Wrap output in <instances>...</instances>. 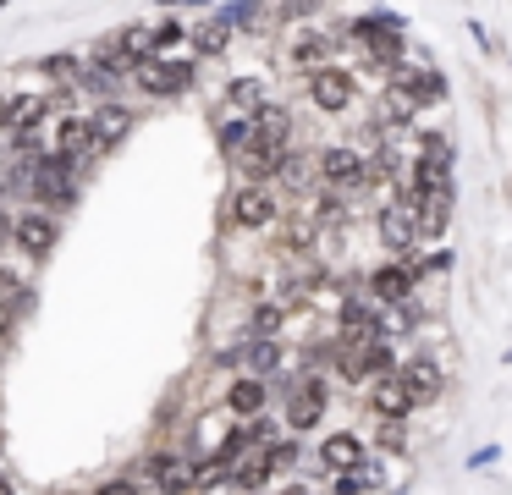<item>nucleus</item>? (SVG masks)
Masks as SVG:
<instances>
[{
	"label": "nucleus",
	"mask_w": 512,
	"mask_h": 495,
	"mask_svg": "<svg viewBox=\"0 0 512 495\" xmlns=\"http://www.w3.org/2000/svg\"><path fill=\"white\" fill-rule=\"evenodd\" d=\"M347 39L364 50V61L375 66V72L408 61V22L391 17V11H375V17H347Z\"/></svg>",
	"instance_id": "1"
},
{
	"label": "nucleus",
	"mask_w": 512,
	"mask_h": 495,
	"mask_svg": "<svg viewBox=\"0 0 512 495\" xmlns=\"http://www.w3.org/2000/svg\"><path fill=\"white\" fill-rule=\"evenodd\" d=\"M397 369H402V358H397L391 341H342V336H336L331 374H336V380H347L358 396H364L380 374H397Z\"/></svg>",
	"instance_id": "2"
},
{
	"label": "nucleus",
	"mask_w": 512,
	"mask_h": 495,
	"mask_svg": "<svg viewBox=\"0 0 512 495\" xmlns=\"http://www.w3.org/2000/svg\"><path fill=\"white\" fill-rule=\"evenodd\" d=\"M314 171H320V187H331V193H358V187H375V154L358 149L353 138L325 143L314 154Z\"/></svg>",
	"instance_id": "3"
},
{
	"label": "nucleus",
	"mask_w": 512,
	"mask_h": 495,
	"mask_svg": "<svg viewBox=\"0 0 512 495\" xmlns=\"http://www.w3.org/2000/svg\"><path fill=\"white\" fill-rule=\"evenodd\" d=\"M375 226H380V248H386L391 259H397V264H419V253H424V231H419V220H413L408 193H402V187L375 209Z\"/></svg>",
	"instance_id": "4"
},
{
	"label": "nucleus",
	"mask_w": 512,
	"mask_h": 495,
	"mask_svg": "<svg viewBox=\"0 0 512 495\" xmlns=\"http://www.w3.org/2000/svg\"><path fill=\"white\" fill-rule=\"evenodd\" d=\"M281 215H287L281 187L237 182L232 198H226V226H232V231H270V226H281Z\"/></svg>",
	"instance_id": "5"
},
{
	"label": "nucleus",
	"mask_w": 512,
	"mask_h": 495,
	"mask_svg": "<svg viewBox=\"0 0 512 495\" xmlns=\"http://www.w3.org/2000/svg\"><path fill=\"white\" fill-rule=\"evenodd\" d=\"M199 83V55H155L133 72V88L144 99H182Z\"/></svg>",
	"instance_id": "6"
},
{
	"label": "nucleus",
	"mask_w": 512,
	"mask_h": 495,
	"mask_svg": "<svg viewBox=\"0 0 512 495\" xmlns=\"http://www.w3.org/2000/svg\"><path fill=\"white\" fill-rule=\"evenodd\" d=\"M199 468L204 462L188 451H155L133 468V479H149L160 495H199Z\"/></svg>",
	"instance_id": "7"
},
{
	"label": "nucleus",
	"mask_w": 512,
	"mask_h": 495,
	"mask_svg": "<svg viewBox=\"0 0 512 495\" xmlns=\"http://www.w3.org/2000/svg\"><path fill=\"white\" fill-rule=\"evenodd\" d=\"M369 457H375V446H369L358 429H325L320 446H314V473H320V479H336V473L364 468Z\"/></svg>",
	"instance_id": "8"
},
{
	"label": "nucleus",
	"mask_w": 512,
	"mask_h": 495,
	"mask_svg": "<svg viewBox=\"0 0 512 495\" xmlns=\"http://www.w3.org/2000/svg\"><path fill=\"white\" fill-rule=\"evenodd\" d=\"M303 94L320 116H347L358 105V72L353 66H325V72L303 77Z\"/></svg>",
	"instance_id": "9"
},
{
	"label": "nucleus",
	"mask_w": 512,
	"mask_h": 495,
	"mask_svg": "<svg viewBox=\"0 0 512 495\" xmlns=\"http://www.w3.org/2000/svg\"><path fill=\"white\" fill-rule=\"evenodd\" d=\"M364 292L375 297L380 308H408V303H419L424 281H419V270H413V264L386 259V264H375V270L364 275Z\"/></svg>",
	"instance_id": "10"
},
{
	"label": "nucleus",
	"mask_w": 512,
	"mask_h": 495,
	"mask_svg": "<svg viewBox=\"0 0 512 495\" xmlns=\"http://www.w3.org/2000/svg\"><path fill=\"white\" fill-rule=\"evenodd\" d=\"M336 336L342 341H386V308L369 292H342V303H336Z\"/></svg>",
	"instance_id": "11"
},
{
	"label": "nucleus",
	"mask_w": 512,
	"mask_h": 495,
	"mask_svg": "<svg viewBox=\"0 0 512 495\" xmlns=\"http://www.w3.org/2000/svg\"><path fill=\"white\" fill-rule=\"evenodd\" d=\"M287 160H292L287 143H265V138H254V143H248V149L232 160V171H237V182L276 187V182H281V171H287Z\"/></svg>",
	"instance_id": "12"
},
{
	"label": "nucleus",
	"mask_w": 512,
	"mask_h": 495,
	"mask_svg": "<svg viewBox=\"0 0 512 495\" xmlns=\"http://www.w3.org/2000/svg\"><path fill=\"white\" fill-rule=\"evenodd\" d=\"M56 242H61V220L56 215H45V209H23V215H12V248L17 253L45 259Z\"/></svg>",
	"instance_id": "13"
},
{
	"label": "nucleus",
	"mask_w": 512,
	"mask_h": 495,
	"mask_svg": "<svg viewBox=\"0 0 512 495\" xmlns=\"http://www.w3.org/2000/svg\"><path fill=\"white\" fill-rule=\"evenodd\" d=\"M397 374H402V385H408L413 407H430V402L446 396V369H441V358H430V352H408Z\"/></svg>",
	"instance_id": "14"
},
{
	"label": "nucleus",
	"mask_w": 512,
	"mask_h": 495,
	"mask_svg": "<svg viewBox=\"0 0 512 495\" xmlns=\"http://www.w3.org/2000/svg\"><path fill=\"white\" fill-rule=\"evenodd\" d=\"M270 396H276V385L270 380H259V374H232L226 380V413L232 418H265L270 413Z\"/></svg>",
	"instance_id": "15"
},
{
	"label": "nucleus",
	"mask_w": 512,
	"mask_h": 495,
	"mask_svg": "<svg viewBox=\"0 0 512 495\" xmlns=\"http://www.w3.org/2000/svg\"><path fill=\"white\" fill-rule=\"evenodd\" d=\"M452 204H457V187H441V193H408V209L419 220L424 242H441L446 226H452Z\"/></svg>",
	"instance_id": "16"
},
{
	"label": "nucleus",
	"mask_w": 512,
	"mask_h": 495,
	"mask_svg": "<svg viewBox=\"0 0 512 495\" xmlns=\"http://www.w3.org/2000/svg\"><path fill=\"white\" fill-rule=\"evenodd\" d=\"M83 116H89V132H94V149L100 154H111L133 132V105H122V99H105V105L83 110Z\"/></svg>",
	"instance_id": "17"
},
{
	"label": "nucleus",
	"mask_w": 512,
	"mask_h": 495,
	"mask_svg": "<svg viewBox=\"0 0 512 495\" xmlns=\"http://www.w3.org/2000/svg\"><path fill=\"white\" fill-rule=\"evenodd\" d=\"M364 402H369L375 418H397V424H408V413H419L413 396H408V385H402V374H380V380L364 391Z\"/></svg>",
	"instance_id": "18"
},
{
	"label": "nucleus",
	"mask_w": 512,
	"mask_h": 495,
	"mask_svg": "<svg viewBox=\"0 0 512 495\" xmlns=\"http://www.w3.org/2000/svg\"><path fill=\"white\" fill-rule=\"evenodd\" d=\"M270 83L259 72H243V77H226V88H221V110H237V116H259V110L270 105Z\"/></svg>",
	"instance_id": "19"
},
{
	"label": "nucleus",
	"mask_w": 512,
	"mask_h": 495,
	"mask_svg": "<svg viewBox=\"0 0 512 495\" xmlns=\"http://www.w3.org/2000/svg\"><path fill=\"white\" fill-rule=\"evenodd\" d=\"M243 374H259V380L287 374V347H281V336H254V330H248L243 336Z\"/></svg>",
	"instance_id": "20"
},
{
	"label": "nucleus",
	"mask_w": 512,
	"mask_h": 495,
	"mask_svg": "<svg viewBox=\"0 0 512 495\" xmlns=\"http://www.w3.org/2000/svg\"><path fill=\"white\" fill-rule=\"evenodd\" d=\"M254 138H259L254 116H237V110H221V116H215V143H221L226 160H237V154H243Z\"/></svg>",
	"instance_id": "21"
},
{
	"label": "nucleus",
	"mask_w": 512,
	"mask_h": 495,
	"mask_svg": "<svg viewBox=\"0 0 512 495\" xmlns=\"http://www.w3.org/2000/svg\"><path fill=\"white\" fill-rule=\"evenodd\" d=\"M254 127H259V138H265V143H287V149H292V132H298V121H292V110L281 105V99H270V105L254 116Z\"/></svg>",
	"instance_id": "22"
},
{
	"label": "nucleus",
	"mask_w": 512,
	"mask_h": 495,
	"mask_svg": "<svg viewBox=\"0 0 512 495\" xmlns=\"http://www.w3.org/2000/svg\"><path fill=\"white\" fill-rule=\"evenodd\" d=\"M276 484V468L265 462V451H254V457H243L232 468V490H243V495H259V490H270Z\"/></svg>",
	"instance_id": "23"
},
{
	"label": "nucleus",
	"mask_w": 512,
	"mask_h": 495,
	"mask_svg": "<svg viewBox=\"0 0 512 495\" xmlns=\"http://www.w3.org/2000/svg\"><path fill=\"white\" fill-rule=\"evenodd\" d=\"M226 44H232V28H226L221 17L193 22V55H199V61H215V55H226Z\"/></svg>",
	"instance_id": "24"
},
{
	"label": "nucleus",
	"mask_w": 512,
	"mask_h": 495,
	"mask_svg": "<svg viewBox=\"0 0 512 495\" xmlns=\"http://www.w3.org/2000/svg\"><path fill=\"white\" fill-rule=\"evenodd\" d=\"M287 314H292L287 297H259V303H254V319H248V330H254V336H281Z\"/></svg>",
	"instance_id": "25"
},
{
	"label": "nucleus",
	"mask_w": 512,
	"mask_h": 495,
	"mask_svg": "<svg viewBox=\"0 0 512 495\" xmlns=\"http://www.w3.org/2000/svg\"><path fill=\"white\" fill-rule=\"evenodd\" d=\"M83 66H89V61H78V55H67V50H61V55H45V61H39V72H45L56 88H78Z\"/></svg>",
	"instance_id": "26"
},
{
	"label": "nucleus",
	"mask_w": 512,
	"mask_h": 495,
	"mask_svg": "<svg viewBox=\"0 0 512 495\" xmlns=\"http://www.w3.org/2000/svg\"><path fill=\"white\" fill-rule=\"evenodd\" d=\"M265 462L276 468V479H281V473H292V468L303 462V446H298V435H281L276 446H265Z\"/></svg>",
	"instance_id": "27"
},
{
	"label": "nucleus",
	"mask_w": 512,
	"mask_h": 495,
	"mask_svg": "<svg viewBox=\"0 0 512 495\" xmlns=\"http://www.w3.org/2000/svg\"><path fill=\"white\" fill-rule=\"evenodd\" d=\"M375 451L380 457H397V451H408V424H397V418H375Z\"/></svg>",
	"instance_id": "28"
},
{
	"label": "nucleus",
	"mask_w": 512,
	"mask_h": 495,
	"mask_svg": "<svg viewBox=\"0 0 512 495\" xmlns=\"http://www.w3.org/2000/svg\"><path fill=\"white\" fill-rule=\"evenodd\" d=\"M215 17H221L226 28L237 33V28H248V22H259V17H265V6H259V0H232V6H221Z\"/></svg>",
	"instance_id": "29"
},
{
	"label": "nucleus",
	"mask_w": 512,
	"mask_h": 495,
	"mask_svg": "<svg viewBox=\"0 0 512 495\" xmlns=\"http://www.w3.org/2000/svg\"><path fill=\"white\" fill-rule=\"evenodd\" d=\"M413 270H419V281H430V275L452 270V253H446V248H435V253H419V264H413Z\"/></svg>",
	"instance_id": "30"
},
{
	"label": "nucleus",
	"mask_w": 512,
	"mask_h": 495,
	"mask_svg": "<svg viewBox=\"0 0 512 495\" xmlns=\"http://www.w3.org/2000/svg\"><path fill=\"white\" fill-rule=\"evenodd\" d=\"M303 17H320V0H287L276 11V22H303Z\"/></svg>",
	"instance_id": "31"
},
{
	"label": "nucleus",
	"mask_w": 512,
	"mask_h": 495,
	"mask_svg": "<svg viewBox=\"0 0 512 495\" xmlns=\"http://www.w3.org/2000/svg\"><path fill=\"white\" fill-rule=\"evenodd\" d=\"M94 495H144V490H138V479H133V473H122V479H105Z\"/></svg>",
	"instance_id": "32"
},
{
	"label": "nucleus",
	"mask_w": 512,
	"mask_h": 495,
	"mask_svg": "<svg viewBox=\"0 0 512 495\" xmlns=\"http://www.w3.org/2000/svg\"><path fill=\"white\" fill-rule=\"evenodd\" d=\"M496 457H501V451H496V446H479V451H474V457H468V468H490V462H496Z\"/></svg>",
	"instance_id": "33"
},
{
	"label": "nucleus",
	"mask_w": 512,
	"mask_h": 495,
	"mask_svg": "<svg viewBox=\"0 0 512 495\" xmlns=\"http://www.w3.org/2000/svg\"><path fill=\"white\" fill-rule=\"evenodd\" d=\"M287 495H325V490H314V484H292Z\"/></svg>",
	"instance_id": "34"
},
{
	"label": "nucleus",
	"mask_w": 512,
	"mask_h": 495,
	"mask_svg": "<svg viewBox=\"0 0 512 495\" xmlns=\"http://www.w3.org/2000/svg\"><path fill=\"white\" fill-rule=\"evenodd\" d=\"M6 325H12V314H6V303H0V336H6Z\"/></svg>",
	"instance_id": "35"
},
{
	"label": "nucleus",
	"mask_w": 512,
	"mask_h": 495,
	"mask_svg": "<svg viewBox=\"0 0 512 495\" xmlns=\"http://www.w3.org/2000/svg\"><path fill=\"white\" fill-rule=\"evenodd\" d=\"M0 6H12V0H0Z\"/></svg>",
	"instance_id": "36"
}]
</instances>
